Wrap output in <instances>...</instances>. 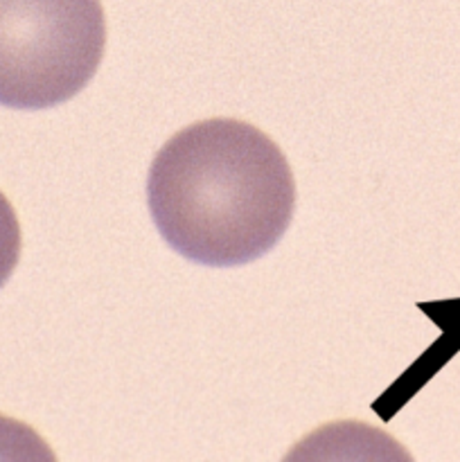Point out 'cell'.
Segmentation results:
<instances>
[{
  "instance_id": "obj_3",
  "label": "cell",
  "mask_w": 460,
  "mask_h": 462,
  "mask_svg": "<svg viewBox=\"0 0 460 462\" xmlns=\"http://www.w3.org/2000/svg\"><path fill=\"white\" fill-rule=\"evenodd\" d=\"M21 257V226L12 203L0 192V287L14 273Z\"/></svg>"
},
{
  "instance_id": "obj_2",
  "label": "cell",
  "mask_w": 460,
  "mask_h": 462,
  "mask_svg": "<svg viewBox=\"0 0 460 462\" xmlns=\"http://www.w3.org/2000/svg\"><path fill=\"white\" fill-rule=\"evenodd\" d=\"M104 45L99 0H0V106L68 102L95 77Z\"/></svg>"
},
{
  "instance_id": "obj_1",
  "label": "cell",
  "mask_w": 460,
  "mask_h": 462,
  "mask_svg": "<svg viewBox=\"0 0 460 462\" xmlns=\"http://www.w3.org/2000/svg\"><path fill=\"white\" fill-rule=\"evenodd\" d=\"M158 233L185 260L242 266L266 255L296 210L282 149L253 125L212 117L158 149L147 179Z\"/></svg>"
}]
</instances>
